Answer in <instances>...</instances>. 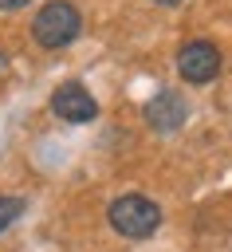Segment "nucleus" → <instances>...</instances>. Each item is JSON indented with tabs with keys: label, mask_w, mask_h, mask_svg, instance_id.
<instances>
[{
	"label": "nucleus",
	"mask_w": 232,
	"mask_h": 252,
	"mask_svg": "<svg viewBox=\"0 0 232 252\" xmlns=\"http://www.w3.org/2000/svg\"><path fill=\"white\" fill-rule=\"evenodd\" d=\"M20 213H24V197H0V232H8Z\"/></svg>",
	"instance_id": "nucleus-6"
},
{
	"label": "nucleus",
	"mask_w": 232,
	"mask_h": 252,
	"mask_svg": "<svg viewBox=\"0 0 232 252\" xmlns=\"http://www.w3.org/2000/svg\"><path fill=\"white\" fill-rule=\"evenodd\" d=\"M153 4H161V8H173V4H181V0H153Z\"/></svg>",
	"instance_id": "nucleus-8"
},
{
	"label": "nucleus",
	"mask_w": 232,
	"mask_h": 252,
	"mask_svg": "<svg viewBox=\"0 0 232 252\" xmlns=\"http://www.w3.org/2000/svg\"><path fill=\"white\" fill-rule=\"evenodd\" d=\"M106 217H110V228L126 240H145L161 228V209L142 193H126V197L110 201Z\"/></svg>",
	"instance_id": "nucleus-2"
},
{
	"label": "nucleus",
	"mask_w": 232,
	"mask_h": 252,
	"mask_svg": "<svg viewBox=\"0 0 232 252\" xmlns=\"http://www.w3.org/2000/svg\"><path fill=\"white\" fill-rule=\"evenodd\" d=\"M4 63H8V59H4V51H0V71H4Z\"/></svg>",
	"instance_id": "nucleus-9"
},
{
	"label": "nucleus",
	"mask_w": 232,
	"mask_h": 252,
	"mask_svg": "<svg viewBox=\"0 0 232 252\" xmlns=\"http://www.w3.org/2000/svg\"><path fill=\"white\" fill-rule=\"evenodd\" d=\"M24 4H31V0H0V12H16V8H24Z\"/></svg>",
	"instance_id": "nucleus-7"
},
{
	"label": "nucleus",
	"mask_w": 232,
	"mask_h": 252,
	"mask_svg": "<svg viewBox=\"0 0 232 252\" xmlns=\"http://www.w3.org/2000/svg\"><path fill=\"white\" fill-rule=\"evenodd\" d=\"M51 110H55L63 122H90V118L98 114V102L90 98V91H87L83 83H63V87H55V94H51Z\"/></svg>",
	"instance_id": "nucleus-4"
},
{
	"label": "nucleus",
	"mask_w": 232,
	"mask_h": 252,
	"mask_svg": "<svg viewBox=\"0 0 232 252\" xmlns=\"http://www.w3.org/2000/svg\"><path fill=\"white\" fill-rule=\"evenodd\" d=\"M185 118H189V106H185V98H181L177 91H161V94H153V98L145 102V122H149L157 134L177 130Z\"/></svg>",
	"instance_id": "nucleus-5"
},
{
	"label": "nucleus",
	"mask_w": 232,
	"mask_h": 252,
	"mask_svg": "<svg viewBox=\"0 0 232 252\" xmlns=\"http://www.w3.org/2000/svg\"><path fill=\"white\" fill-rule=\"evenodd\" d=\"M79 32H83V16H79V8L71 0H51L31 20V39L39 47H47V51H59V47L75 43Z\"/></svg>",
	"instance_id": "nucleus-1"
},
{
	"label": "nucleus",
	"mask_w": 232,
	"mask_h": 252,
	"mask_svg": "<svg viewBox=\"0 0 232 252\" xmlns=\"http://www.w3.org/2000/svg\"><path fill=\"white\" fill-rule=\"evenodd\" d=\"M177 75H181L185 83H193V87L212 83V79L220 75V51H216V43H208V39H189V43L177 51Z\"/></svg>",
	"instance_id": "nucleus-3"
}]
</instances>
